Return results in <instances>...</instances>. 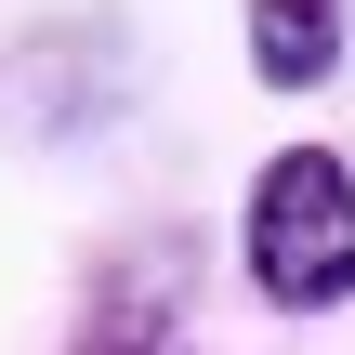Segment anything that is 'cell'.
<instances>
[{"mask_svg": "<svg viewBox=\"0 0 355 355\" xmlns=\"http://www.w3.org/2000/svg\"><path fill=\"white\" fill-rule=\"evenodd\" d=\"M343 66V0H250V79L263 92H316Z\"/></svg>", "mask_w": 355, "mask_h": 355, "instance_id": "7a4b0ae2", "label": "cell"}, {"mask_svg": "<svg viewBox=\"0 0 355 355\" xmlns=\"http://www.w3.org/2000/svg\"><path fill=\"white\" fill-rule=\"evenodd\" d=\"M171 303H184V250L158 237V250H132V263L105 277V303H92L105 329H92V343H79V355H145V343H158V329H171Z\"/></svg>", "mask_w": 355, "mask_h": 355, "instance_id": "3957f363", "label": "cell"}, {"mask_svg": "<svg viewBox=\"0 0 355 355\" xmlns=\"http://www.w3.org/2000/svg\"><path fill=\"white\" fill-rule=\"evenodd\" d=\"M250 290L277 316L355 303V171L329 145H290V158L250 171Z\"/></svg>", "mask_w": 355, "mask_h": 355, "instance_id": "6da1fadb", "label": "cell"}]
</instances>
